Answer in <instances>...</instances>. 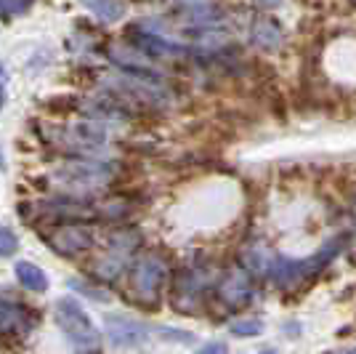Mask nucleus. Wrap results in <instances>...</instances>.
<instances>
[{
    "label": "nucleus",
    "mask_w": 356,
    "mask_h": 354,
    "mask_svg": "<svg viewBox=\"0 0 356 354\" xmlns=\"http://www.w3.org/2000/svg\"><path fill=\"white\" fill-rule=\"evenodd\" d=\"M112 165L104 160H93V157H80V160H67L51 174V181L67 190L70 194H88L102 190L106 181L112 178Z\"/></svg>",
    "instance_id": "f257e3e1"
},
{
    "label": "nucleus",
    "mask_w": 356,
    "mask_h": 354,
    "mask_svg": "<svg viewBox=\"0 0 356 354\" xmlns=\"http://www.w3.org/2000/svg\"><path fill=\"white\" fill-rule=\"evenodd\" d=\"M56 320L64 336L80 349H93L99 344V330L90 323V317L74 298H59L56 301Z\"/></svg>",
    "instance_id": "f03ea898"
},
{
    "label": "nucleus",
    "mask_w": 356,
    "mask_h": 354,
    "mask_svg": "<svg viewBox=\"0 0 356 354\" xmlns=\"http://www.w3.org/2000/svg\"><path fill=\"white\" fill-rule=\"evenodd\" d=\"M165 282V261L160 256H144L131 272V293L141 304H154Z\"/></svg>",
    "instance_id": "7ed1b4c3"
},
{
    "label": "nucleus",
    "mask_w": 356,
    "mask_h": 354,
    "mask_svg": "<svg viewBox=\"0 0 356 354\" xmlns=\"http://www.w3.org/2000/svg\"><path fill=\"white\" fill-rule=\"evenodd\" d=\"M335 253H338V243H330V245H325L322 251L314 253L312 259H306V261H280L274 266V282L280 288H293V285L306 280L309 275H316Z\"/></svg>",
    "instance_id": "20e7f679"
},
{
    "label": "nucleus",
    "mask_w": 356,
    "mask_h": 354,
    "mask_svg": "<svg viewBox=\"0 0 356 354\" xmlns=\"http://www.w3.org/2000/svg\"><path fill=\"white\" fill-rule=\"evenodd\" d=\"M104 328L109 341L120 349H134V346L149 339L147 325L134 320V317H125V314H106Z\"/></svg>",
    "instance_id": "39448f33"
},
{
    "label": "nucleus",
    "mask_w": 356,
    "mask_h": 354,
    "mask_svg": "<svg viewBox=\"0 0 356 354\" xmlns=\"http://www.w3.org/2000/svg\"><path fill=\"white\" fill-rule=\"evenodd\" d=\"M48 245L61 256H77L93 245V235L83 224H61L48 235Z\"/></svg>",
    "instance_id": "423d86ee"
},
{
    "label": "nucleus",
    "mask_w": 356,
    "mask_h": 354,
    "mask_svg": "<svg viewBox=\"0 0 356 354\" xmlns=\"http://www.w3.org/2000/svg\"><path fill=\"white\" fill-rule=\"evenodd\" d=\"M250 272L245 266H234L218 285V298H221L226 307H242L252 293V282Z\"/></svg>",
    "instance_id": "0eeeda50"
},
{
    "label": "nucleus",
    "mask_w": 356,
    "mask_h": 354,
    "mask_svg": "<svg viewBox=\"0 0 356 354\" xmlns=\"http://www.w3.org/2000/svg\"><path fill=\"white\" fill-rule=\"evenodd\" d=\"M252 43L261 45V48H266V51H274L277 45L282 43V30H280V24L274 22V19H258L255 24H252Z\"/></svg>",
    "instance_id": "6e6552de"
},
{
    "label": "nucleus",
    "mask_w": 356,
    "mask_h": 354,
    "mask_svg": "<svg viewBox=\"0 0 356 354\" xmlns=\"http://www.w3.org/2000/svg\"><path fill=\"white\" fill-rule=\"evenodd\" d=\"M14 269H16V280L22 282L27 291L40 293V291L48 288V277H45V272L38 264H32V261H19Z\"/></svg>",
    "instance_id": "1a4fd4ad"
},
{
    "label": "nucleus",
    "mask_w": 356,
    "mask_h": 354,
    "mask_svg": "<svg viewBox=\"0 0 356 354\" xmlns=\"http://www.w3.org/2000/svg\"><path fill=\"white\" fill-rule=\"evenodd\" d=\"M19 330H24V309L8 298H0V333H19Z\"/></svg>",
    "instance_id": "9d476101"
},
{
    "label": "nucleus",
    "mask_w": 356,
    "mask_h": 354,
    "mask_svg": "<svg viewBox=\"0 0 356 354\" xmlns=\"http://www.w3.org/2000/svg\"><path fill=\"white\" fill-rule=\"evenodd\" d=\"M102 22H118L125 14V6L120 0H83Z\"/></svg>",
    "instance_id": "9b49d317"
},
{
    "label": "nucleus",
    "mask_w": 356,
    "mask_h": 354,
    "mask_svg": "<svg viewBox=\"0 0 356 354\" xmlns=\"http://www.w3.org/2000/svg\"><path fill=\"white\" fill-rule=\"evenodd\" d=\"M229 330L234 336H239V339H250V336H261L264 333V323L261 320H237V323H232Z\"/></svg>",
    "instance_id": "f8f14e48"
},
{
    "label": "nucleus",
    "mask_w": 356,
    "mask_h": 354,
    "mask_svg": "<svg viewBox=\"0 0 356 354\" xmlns=\"http://www.w3.org/2000/svg\"><path fill=\"white\" fill-rule=\"evenodd\" d=\"M16 248H19L16 235L6 226V224H0V256H14Z\"/></svg>",
    "instance_id": "ddd939ff"
},
{
    "label": "nucleus",
    "mask_w": 356,
    "mask_h": 354,
    "mask_svg": "<svg viewBox=\"0 0 356 354\" xmlns=\"http://www.w3.org/2000/svg\"><path fill=\"white\" fill-rule=\"evenodd\" d=\"M32 3H35V0H0V14H3V16L24 14Z\"/></svg>",
    "instance_id": "4468645a"
},
{
    "label": "nucleus",
    "mask_w": 356,
    "mask_h": 354,
    "mask_svg": "<svg viewBox=\"0 0 356 354\" xmlns=\"http://www.w3.org/2000/svg\"><path fill=\"white\" fill-rule=\"evenodd\" d=\"M72 288H80V293H88L90 298H96V301L109 298L106 293H96V288H90V285H86V282H80V280H72Z\"/></svg>",
    "instance_id": "2eb2a0df"
},
{
    "label": "nucleus",
    "mask_w": 356,
    "mask_h": 354,
    "mask_svg": "<svg viewBox=\"0 0 356 354\" xmlns=\"http://www.w3.org/2000/svg\"><path fill=\"white\" fill-rule=\"evenodd\" d=\"M202 354H226V344H221V341L205 344V346H202Z\"/></svg>",
    "instance_id": "dca6fc26"
},
{
    "label": "nucleus",
    "mask_w": 356,
    "mask_h": 354,
    "mask_svg": "<svg viewBox=\"0 0 356 354\" xmlns=\"http://www.w3.org/2000/svg\"><path fill=\"white\" fill-rule=\"evenodd\" d=\"M3 83H6V67L0 64V86H3Z\"/></svg>",
    "instance_id": "f3484780"
},
{
    "label": "nucleus",
    "mask_w": 356,
    "mask_h": 354,
    "mask_svg": "<svg viewBox=\"0 0 356 354\" xmlns=\"http://www.w3.org/2000/svg\"><path fill=\"white\" fill-rule=\"evenodd\" d=\"M3 104H6V93H3V86H0V109H3Z\"/></svg>",
    "instance_id": "a211bd4d"
},
{
    "label": "nucleus",
    "mask_w": 356,
    "mask_h": 354,
    "mask_svg": "<svg viewBox=\"0 0 356 354\" xmlns=\"http://www.w3.org/2000/svg\"><path fill=\"white\" fill-rule=\"evenodd\" d=\"M258 354H280L277 349H264V352H258Z\"/></svg>",
    "instance_id": "6ab92c4d"
},
{
    "label": "nucleus",
    "mask_w": 356,
    "mask_h": 354,
    "mask_svg": "<svg viewBox=\"0 0 356 354\" xmlns=\"http://www.w3.org/2000/svg\"><path fill=\"white\" fill-rule=\"evenodd\" d=\"M341 354H356V349H346V352H341Z\"/></svg>",
    "instance_id": "aec40b11"
}]
</instances>
